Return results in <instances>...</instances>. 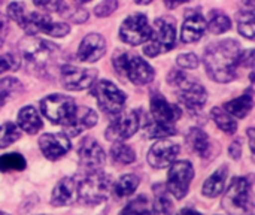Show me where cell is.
<instances>
[{
	"mask_svg": "<svg viewBox=\"0 0 255 215\" xmlns=\"http://www.w3.org/2000/svg\"><path fill=\"white\" fill-rule=\"evenodd\" d=\"M120 215H152V211L148 207V199L145 196H137L121 210Z\"/></svg>",
	"mask_w": 255,
	"mask_h": 215,
	"instance_id": "33",
	"label": "cell"
},
{
	"mask_svg": "<svg viewBox=\"0 0 255 215\" xmlns=\"http://www.w3.org/2000/svg\"><path fill=\"white\" fill-rule=\"evenodd\" d=\"M239 64H244V66L253 67V64H254V49H247V51L241 52Z\"/></svg>",
	"mask_w": 255,
	"mask_h": 215,
	"instance_id": "43",
	"label": "cell"
},
{
	"mask_svg": "<svg viewBox=\"0 0 255 215\" xmlns=\"http://www.w3.org/2000/svg\"><path fill=\"white\" fill-rule=\"evenodd\" d=\"M114 67L134 85H145L154 79V69L142 57L133 52H123L115 57Z\"/></svg>",
	"mask_w": 255,
	"mask_h": 215,
	"instance_id": "6",
	"label": "cell"
},
{
	"mask_svg": "<svg viewBox=\"0 0 255 215\" xmlns=\"http://www.w3.org/2000/svg\"><path fill=\"white\" fill-rule=\"evenodd\" d=\"M206 27L209 28L211 33L214 34H221V33H226L232 28V21L227 15L224 13H220V12H214L209 22L206 24Z\"/></svg>",
	"mask_w": 255,
	"mask_h": 215,
	"instance_id": "34",
	"label": "cell"
},
{
	"mask_svg": "<svg viewBox=\"0 0 255 215\" xmlns=\"http://www.w3.org/2000/svg\"><path fill=\"white\" fill-rule=\"evenodd\" d=\"M18 127L28 135H36L42 129V120L39 112L33 106H24L18 112Z\"/></svg>",
	"mask_w": 255,
	"mask_h": 215,
	"instance_id": "23",
	"label": "cell"
},
{
	"mask_svg": "<svg viewBox=\"0 0 255 215\" xmlns=\"http://www.w3.org/2000/svg\"><path fill=\"white\" fill-rule=\"evenodd\" d=\"M152 0H136V3L137 4H148V3H151Z\"/></svg>",
	"mask_w": 255,
	"mask_h": 215,
	"instance_id": "49",
	"label": "cell"
},
{
	"mask_svg": "<svg viewBox=\"0 0 255 215\" xmlns=\"http://www.w3.org/2000/svg\"><path fill=\"white\" fill-rule=\"evenodd\" d=\"M211 115H212L215 124H217L223 132H226V133H229V135H233V133L236 132L238 123H236V120H235L227 111H224V109H221V108H214L212 112H211Z\"/></svg>",
	"mask_w": 255,
	"mask_h": 215,
	"instance_id": "29",
	"label": "cell"
},
{
	"mask_svg": "<svg viewBox=\"0 0 255 215\" xmlns=\"http://www.w3.org/2000/svg\"><path fill=\"white\" fill-rule=\"evenodd\" d=\"M106 52V42L103 36L97 33L87 34L78 49V58L79 61H87V63H94L100 60Z\"/></svg>",
	"mask_w": 255,
	"mask_h": 215,
	"instance_id": "21",
	"label": "cell"
},
{
	"mask_svg": "<svg viewBox=\"0 0 255 215\" xmlns=\"http://www.w3.org/2000/svg\"><path fill=\"white\" fill-rule=\"evenodd\" d=\"M167 82L176 90L179 102L191 111L203 108L208 102V91L205 87L181 70H170L167 75Z\"/></svg>",
	"mask_w": 255,
	"mask_h": 215,
	"instance_id": "2",
	"label": "cell"
},
{
	"mask_svg": "<svg viewBox=\"0 0 255 215\" xmlns=\"http://www.w3.org/2000/svg\"><path fill=\"white\" fill-rule=\"evenodd\" d=\"M76 201H79L78 180L70 178V177L60 180L52 190L51 204L54 207H69V205L76 204Z\"/></svg>",
	"mask_w": 255,
	"mask_h": 215,
	"instance_id": "20",
	"label": "cell"
},
{
	"mask_svg": "<svg viewBox=\"0 0 255 215\" xmlns=\"http://www.w3.org/2000/svg\"><path fill=\"white\" fill-rule=\"evenodd\" d=\"M24 30L30 34L42 31L45 34H49L54 37H63V36L69 34L70 27L66 22H54L51 19V16L43 12H30V13H27Z\"/></svg>",
	"mask_w": 255,
	"mask_h": 215,
	"instance_id": "12",
	"label": "cell"
},
{
	"mask_svg": "<svg viewBox=\"0 0 255 215\" xmlns=\"http://www.w3.org/2000/svg\"><path fill=\"white\" fill-rule=\"evenodd\" d=\"M229 153H230V156H232L235 160H239V157H241V154H242V145H241V141H239V139L235 141V142L230 145Z\"/></svg>",
	"mask_w": 255,
	"mask_h": 215,
	"instance_id": "45",
	"label": "cell"
},
{
	"mask_svg": "<svg viewBox=\"0 0 255 215\" xmlns=\"http://www.w3.org/2000/svg\"><path fill=\"white\" fill-rule=\"evenodd\" d=\"M253 106H254V97H253L251 90H250L247 94H244L241 97H236V99L227 102L224 105V111H227L232 117L245 118L251 112Z\"/></svg>",
	"mask_w": 255,
	"mask_h": 215,
	"instance_id": "24",
	"label": "cell"
},
{
	"mask_svg": "<svg viewBox=\"0 0 255 215\" xmlns=\"http://www.w3.org/2000/svg\"><path fill=\"white\" fill-rule=\"evenodd\" d=\"M7 15L10 19H13L21 28H24L25 25V19H27V13L24 9V4L19 1H13L7 6Z\"/></svg>",
	"mask_w": 255,
	"mask_h": 215,
	"instance_id": "38",
	"label": "cell"
},
{
	"mask_svg": "<svg viewBox=\"0 0 255 215\" xmlns=\"http://www.w3.org/2000/svg\"><path fill=\"white\" fill-rule=\"evenodd\" d=\"M188 0H164V4L169 7V9H175V7H178V6H181V4H184V3H187Z\"/></svg>",
	"mask_w": 255,
	"mask_h": 215,
	"instance_id": "46",
	"label": "cell"
},
{
	"mask_svg": "<svg viewBox=\"0 0 255 215\" xmlns=\"http://www.w3.org/2000/svg\"><path fill=\"white\" fill-rule=\"evenodd\" d=\"M155 192V199H154V213L155 215H170L173 211V204L169 198V192L160 186L154 189Z\"/></svg>",
	"mask_w": 255,
	"mask_h": 215,
	"instance_id": "28",
	"label": "cell"
},
{
	"mask_svg": "<svg viewBox=\"0 0 255 215\" xmlns=\"http://www.w3.org/2000/svg\"><path fill=\"white\" fill-rule=\"evenodd\" d=\"M117 7H118V1H117V0H103L100 4L96 6L94 12H96L97 16L105 18V16L112 15V13L117 10Z\"/></svg>",
	"mask_w": 255,
	"mask_h": 215,
	"instance_id": "40",
	"label": "cell"
},
{
	"mask_svg": "<svg viewBox=\"0 0 255 215\" xmlns=\"http://www.w3.org/2000/svg\"><path fill=\"white\" fill-rule=\"evenodd\" d=\"M178 64L184 69H196L199 66V58L196 54L193 52H188V54H181L178 58H176Z\"/></svg>",
	"mask_w": 255,
	"mask_h": 215,
	"instance_id": "41",
	"label": "cell"
},
{
	"mask_svg": "<svg viewBox=\"0 0 255 215\" xmlns=\"http://www.w3.org/2000/svg\"><path fill=\"white\" fill-rule=\"evenodd\" d=\"M7 30H9L7 18H6L4 15H1V13H0V48H1V45L4 43V39H6Z\"/></svg>",
	"mask_w": 255,
	"mask_h": 215,
	"instance_id": "44",
	"label": "cell"
},
{
	"mask_svg": "<svg viewBox=\"0 0 255 215\" xmlns=\"http://www.w3.org/2000/svg\"><path fill=\"white\" fill-rule=\"evenodd\" d=\"M97 123V114L87 106H76L73 114L63 123L66 136H78Z\"/></svg>",
	"mask_w": 255,
	"mask_h": 215,
	"instance_id": "16",
	"label": "cell"
},
{
	"mask_svg": "<svg viewBox=\"0 0 255 215\" xmlns=\"http://www.w3.org/2000/svg\"><path fill=\"white\" fill-rule=\"evenodd\" d=\"M106 156L103 148L93 138H85L79 145V165L88 171H100L105 166Z\"/></svg>",
	"mask_w": 255,
	"mask_h": 215,
	"instance_id": "15",
	"label": "cell"
},
{
	"mask_svg": "<svg viewBox=\"0 0 255 215\" xmlns=\"http://www.w3.org/2000/svg\"><path fill=\"white\" fill-rule=\"evenodd\" d=\"M21 136L19 129L13 123H4L0 126V148H6Z\"/></svg>",
	"mask_w": 255,
	"mask_h": 215,
	"instance_id": "36",
	"label": "cell"
},
{
	"mask_svg": "<svg viewBox=\"0 0 255 215\" xmlns=\"http://www.w3.org/2000/svg\"><path fill=\"white\" fill-rule=\"evenodd\" d=\"M248 136H250V147H251V153H254V129L248 130Z\"/></svg>",
	"mask_w": 255,
	"mask_h": 215,
	"instance_id": "48",
	"label": "cell"
},
{
	"mask_svg": "<svg viewBox=\"0 0 255 215\" xmlns=\"http://www.w3.org/2000/svg\"><path fill=\"white\" fill-rule=\"evenodd\" d=\"M254 12L253 9L250 10H245V12H241L238 15V28H239V33L248 39H254Z\"/></svg>",
	"mask_w": 255,
	"mask_h": 215,
	"instance_id": "35",
	"label": "cell"
},
{
	"mask_svg": "<svg viewBox=\"0 0 255 215\" xmlns=\"http://www.w3.org/2000/svg\"><path fill=\"white\" fill-rule=\"evenodd\" d=\"M19 51L28 64L37 69H45L55 58L58 49L51 42L27 36L19 42Z\"/></svg>",
	"mask_w": 255,
	"mask_h": 215,
	"instance_id": "7",
	"label": "cell"
},
{
	"mask_svg": "<svg viewBox=\"0 0 255 215\" xmlns=\"http://www.w3.org/2000/svg\"><path fill=\"white\" fill-rule=\"evenodd\" d=\"M227 166H221L218 171H215L203 184V195L206 198H217L223 193L224 184L227 180Z\"/></svg>",
	"mask_w": 255,
	"mask_h": 215,
	"instance_id": "25",
	"label": "cell"
},
{
	"mask_svg": "<svg viewBox=\"0 0 255 215\" xmlns=\"http://www.w3.org/2000/svg\"><path fill=\"white\" fill-rule=\"evenodd\" d=\"M223 208L230 215H253L254 205L251 196V181L242 177L232 180L223 199Z\"/></svg>",
	"mask_w": 255,
	"mask_h": 215,
	"instance_id": "4",
	"label": "cell"
},
{
	"mask_svg": "<svg viewBox=\"0 0 255 215\" xmlns=\"http://www.w3.org/2000/svg\"><path fill=\"white\" fill-rule=\"evenodd\" d=\"M139 129V115L134 111L118 114L106 129V139L109 142H123L131 138Z\"/></svg>",
	"mask_w": 255,
	"mask_h": 215,
	"instance_id": "13",
	"label": "cell"
},
{
	"mask_svg": "<svg viewBox=\"0 0 255 215\" xmlns=\"http://www.w3.org/2000/svg\"><path fill=\"white\" fill-rule=\"evenodd\" d=\"M112 177L102 171L88 172L82 180H78L79 201L85 205H99L105 202L112 193Z\"/></svg>",
	"mask_w": 255,
	"mask_h": 215,
	"instance_id": "3",
	"label": "cell"
},
{
	"mask_svg": "<svg viewBox=\"0 0 255 215\" xmlns=\"http://www.w3.org/2000/svg\"><path fill=\"white\" fill-rule=\"evenodd\" d=\"M97 72L93 69H82L73 64L61 66V82L69 91H81L94 84Z\"/></svg>",
	"mask_w": 255,
	"mask_h": 215,
	"instance_id": "14",
	"label": "cell"
},
{
	"mask_svg": "<svg viewBox=\"0 0 255 215\" xmlns=\"http://www.w3.org/2000/svg\"><path fill=\"white\" fill-rule=\"evenodd\" d=\"M75 108V100L63 94H51L40 100V112L52 124H63L73 114Z\"/></svg>",
	"mask_w": 255,
	"mask_h": 215,
	"instance_id": "9",
	"label": "cell"
},
{
	"mask_svg": "<svg viewBox=\"0 0 255 215\" xmlns=\"http://www.w3.org/2000/svg\"><path fill=\"white\" fill-rule=\"evenodd\" d=\"M137 187H139V178L136 175L127 174V175H123L114 184L112 192L115 193L117 198H127V196L133 195Z\"/></svg>",
	"mask_w": 255,
	"mask_h": 215,
	"instance_id": "27",
	"label": "cell"
},
{
	"mask_svg": "<svg viewBox=\"0 0 255 215\" xmlns=\"http://www.w3.org/2000/svg\"><path fill=\"white\" fill-rule=\"evenodd\" d=\"M0 215H9V214H6V213H3V211H0Z\"/></svg>",
	"mask_w": 255,
	"mask_h": 215,
	"instance_id": "51",
	"label": "cell"
},
{
	"mask_svg": "<svg viewBox=\"0 0 255 215\" xmlns=\"http://www.w3.org/2000/svg\"><path fill=\"white\" fill-rule=\"evenodd\" d=\"M176 133V129L175 126H163V124H158L155 121H151L146 127V135L149 138H167V136H173Z\"/></svg>",
	"mask_w": 255,
	"mask_h": 215,
	"instance_id": "37",
	"label": "cell"
},
{
	"mask_svg": "<svg viewBox=\"0 0 255 215\" xmlns=\"http://www.w3.org/2000/svg\"><path fill=\"white\" fill-rule=\"evenodd\" d=\"M111 157L118 165H130L136 160V153L123 142H114L111 148Z\"/></svg>",
	"mask_w": 255,
	"mask_h": 215,
	"instance_id": "30",
	"label": "cell"
},
{
	"mask_svg": "<svg viewBox=\"0 0 255 215\" xmlns=\"http://www.w3.org/2000/svg\"><path fill=\"white\" fill-rule=\"evenodd\" d=\"M151 25L148 16L143 13H133L127 16L120 28V37L128 45H140L149 39Z\"/></svg>",
	"mask_w": 255,
	"mask_h": 215,
	"instance_id": "10",
	"label": "cell"
},
{
	"mask_svg": "<svg viewBox=\"0 0 255 215\" xmlns=\"http://www.w3.org/2000/svg\"><path fill=\"white\" fill-rule=\"evenodd\" d=\"M206 30V19L200 13H191L184 19L181 28V39L185 43L197 42Z\"/></svg>",
	"mask_w": 255,
	"mask_h": 215,
	"instance_id": "22",
	"label": "cell"
},
{
	"mask_svg": "<svg viewBox=\"0 0 255 215\" xmlns=\"http://www.w3.org/2000/svg\"><path fill=\"white\" fill-rule=\"evenodd\" d=\"M75 1H79V3H85V1H90V0H75Z\"/></svg>",
	"mask_w": 255,
	"mask_h": 215,
	"instance_id": "50",
	"label": "cell"
},
{
	"mask_svg": "<svg viewBox=\"0 0 255 215\" xmlns=\"http://www.w3.org/2000/svg\"><path fill=\"white\" fill-rule=\"evenodd\" d=\"M22 87L21 82L15 78H4L0 81V109L3 108V105L13 96L21 93Z\"/></svg>",
	"mask_w": 255,
	"mask_h": 215,
	"instance_id": "31",
	"label": "cell"
},
{
	"mask_svg": "<svg viewBox=\"0 0 255 215\" xmlns=\"http://www.w3.org/2000/svg\"><path fill=\"white\" fill-rule=\"evenodd\" d=\"M181 108L169 103L161 94H154L151 99V115L152 121L163 126H175V123L181 118Z\"/></svg>",
	"mask_w": 255,
	"mask_h": 215,
	"instance_id": "18",
	"label": "cell"
},
{
	"mask_svg": "<svg viewBox=\"0 0 255 215\" xmlns=\"http://www.w3.org/2000/svg\"><path fill=\"white\" fill-rule=\"evenodd\" d=\"M61 0H34V4L40 9H45V10H57L58 4H60Z\"/></svg>",
	"mask_w": 255,
	"mask_h": 215,
	"instance_id": "42",
	"label": "cell"
},
{
	"mask_svg": "<svg viewBox=\"0 0 255 215\" xmlns=\"http://www.w3.org/2000/svg\"><path fill=\"white\" fill-rule=\"evenodd\" d=\"M178 215H202V214H200V213H197V211H194V210H191V208H185V210L179 211Z\"/></svg>",
	"mask_w": 255,
	"mask_h": 215,
	"instance_id": "47",
	"label": "cell"
},
{
	"mask_svg": "<svg viewBox=\"0 0 255 215\" xmlns=\"http://www.w3.org/2000/svg\"><path fill=\"white\" fill-rule=\"evenodd\" d=\"M39 148L48 160H58L69 153L70 141L64 133H45L39 138Z\"/></svg>",
	"mask_w": 255,
	"mask_h": 215,
	"instance_id": "17",
	"label": "cell"
},
{
	"mask_svg": "<svg viewBox=\"0 0 255 215\" xmlns=\"http://www.w3.org/2000/svg\"><path fill=\"white\" fill-rule=\"evenodd\" d=\"M239 57H241L239 43L233 39H226L208 46L203 55V63L208 75L215 82L227 84L236 78Z\"/></svg>",
	"mask_w": 255,
	"mask_h": 215,
	"instance_id": "1",
	"label": "cell"
},
{
	"mask_svg": "<svg viewBox=\"0 0 255 215\" xmlns=\"http://www.w3.org/2000/svg\"><path fill=\"white\" fill-rule=\"evenodd\" d=\"M179 154V145L170 141H158L148 151V163L154 169H163L173 163Z\"/></svg>",
	"mask_w": 255,
	"mask_h": 215,
	"instance_id": "19",
	"label": "cell"
},
{
	"mask_svg": "<svg viewBox=\"0 0 255 215\" xmlns=\"http://www.w3.org/2000/svg\"><path fill=\"white\" fill-rule=\"evenodd\" d=\"M93 93L97 99L100 109L105 114L115 117L123 112L127 97L115 84H112L106 79H102L96 84Z\"/></svg>",
	"mask_w": 255,
	"mask_h": 215,
	"instance_id": "8",
	"label": "cell"
},
{
	"mask_svg": "<svg viewBox=\"0 0 255 215\" xmlns=\"http://www.w3.org/2000/svg\"><path fill=\"white\" fill-rule=\"evenodd\" d=\"M19 60H18V57L16 55H13V54H4V55H1L0 57V75L3 73V72H7V70H16V69H19Z\"/></svg>",
	"mask_w": 255,
	"mask_h": 215,
	"instance_id": "39",
	"label": "cell"
},
{
	"mask_svg": "<svg viewBox=\"0 0 255 215\" xmlns=\"http://www.w3.org/2000/svg\"><path fill=\"white\" fill-rule=\"evenodd\" d=\"M176 40V28L173 18L169 16L157 18L154 22V27H151L149 39L145 43L143 52L148 57H157L161 54H166L175 46Z\"/></svg>",
	"mask_w": 255,
	"mask_h": 215,
	"instance_id": "5",
	"label": "cell"
},
{
	"mask_svg": "<svg viewBox=\"0 0 255 215\" xmlns=\"http://www.w3.org/2000/svg\"><path fill=\"white\" fill-rule=\"evenodd\" d=\"M194 177L193 165L187 160H181L172 165L167 175V192L173 195L176 199L185 198L188 193L190 184Z\"/></svg>",
	"mask_w": 255,
	"mask_h": 215,
	"instance_id": "11",
	"label": "cell"
},
{
	"mask_svg": "<svg viewBox=\"0 0 255 215\" xmlns=\"http://www.w3.org/2000/svg\"><path fill=\"white\" fill-rule=\"evenodd\" d=\"M188 145L190 148L197 153L200 157H208L209 156V150H211V144H209V138L208 135L200 130V129H191L188 136H187Z\"/></svg>",
	"mask_w": 255,
	"mask_h": 215,
	"instance_id": "26",
	"label": "cell"
},
{
	"mask_svg": "<svg viewBox=\"0 0 255 215\" xmlns=\"http://www.w3.org/2000/svg\"><path fill=\"white\" fill-rule=\"evenodd\" d=\"M25 169V159L21 154L10 153L0 157V171L1 172H12V171H24Z\"/></svg>",
	"mask_w": 255,
	"mask_h": 215,
	"instance_id": "32",
	"label": "cell"
}]
</instances>
